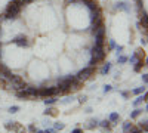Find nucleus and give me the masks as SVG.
<instances>
[{"mask_svg":"<svg viewBox=\"0 0 148 133\" xmlns=\"http://www.w3.org/2000/svg\"><path fill=\"white\" fill-rule=\"evenodd\" d=\"M86 101H88V98H86L84 95H83V96H80V98H79V102H80V104H84Z\"/></svg>","mask_w":148,"mask_h":133,"instance_id":"c9c22d12","label":"nucleus"},{"mask_svg":"<svg viewBox=\"0 0 148 133\" xmlns=\"http://www.w3.org/2000/svg\"><path fill=\"white\" fill-rule=\"evenodd\" d=\"M12 43H15V44L19 46V47H30V44H31V42H30L24 34H18V35H15V37L12 39Z\"/></svg>","mask_w":148,"mask_h":133,"instance_id":"7ed1b4c3","label":"nucleus"},{"mask_svg":"<svg viewBox=\"0 0 148 133\" xmlns=\"http://www.w3.org/2000/svg\"><path fill=\"white\" fill-rule=\"evenodd\" d=\"M141 42H142V44H144V46H145V44H147V39H145V37H144V39H142V40H141Z\"/></svg>","mask_w":148,"mask_h":133,"instance_id":"ea45409f","label":"nucleus"},{"mask_svg":"<svg viewBox=\"0 0 148 133\" xmlns=\"http://www.w3.org/2000/svg\"><path fill=\"white\" fill-rule=\"evenodd\" d=\"M136 61H138V58H136V56H135L133 53H132L130 56H127V62H130L132 65H135V64H136Z\"/></svg>","mask_w":148,"mask_h":133,"instance_id":"b1692460","label":"nucleus"},{"mask_svg":"<svg viewBox=\"0 0 148 133\" xmlns=\"http://www.w3.org/2000/svg\"><path fill=\"white\" fill-rule=\"evenodd\" d=\"M116 9L117 10H123V12H130V6H129V3L127 2H119L117 5H116Z\"/></svg>","mask_w":148,"mask_h":133,"instance_id":"1a4fd4ad","label":"nucleus"},{"mask_svg":"<svg viewBox=\"0 0 148 133\" xmlns=\"http://www.w3.org/2000/svg\"><path fill=\"white\" fill-rule=\"evenodd\" d=\"M119 120H120V114H119V113H111V114L108 115V121L111 123V126L117 124Z\"/></svg>","mask_w":148,"mask_h":133,"instance_id":"9b49d317","label":"nucleus"},{"mask_svg":"<svg viewBox=\"0 0 148 133\" xmlns=\"http://www.w3.org/2000/svg\"><path fill=\"white\" fill-rule=\"evenodd\" d=\"M111 68H113V64H111V62H108V61H107V62H105V64L102 65V68L99 70V74H101V76H107L108 72L111 71Z\"/></svg>","mask_w":148,"mask_h":133,"instance_id":"9d476101","label":"nucleus"},{"mask_svg":"<svg viewBox=\"0 0 148 133\" xmlns=\"http://www.w3.org/2000/svg\"><path fill=\"white\" fill-rule=\"evenodd\" d=\"M55 132H56V130H55L53 127H52V129H46V130H43V133H55Z\"/></svg>","mask_w":148,"mask_h":133,"instance_id":"4c0bfd02","label":"nucleus"},{"mask_svg":"<svg viewBox=\"0 0 148 133\" xmlns=\"http://www.w3.org/2000/svg\"><path fill=\"white\" fill-rule=\"evenodd\" d=\"M141 78H142L144 84H145V86H147V83H148V76H147V74H142V76H141Z\"/></svg>","mask_w":148,"mask_h":133,"instance_id":"f704fd0d","label":"nucleus"},{"mask_svg":"<svg viewBox=\"0 0 148 133\" xmlns=\"http://www.w3.org/2000/svg\"><path fill=\"white\" fill-rule=\"evenodd\" d=\"M12 132H15V133H27V129L24 127L21 123L14 121V129H12Z\"/></svg>","mask_w":148,"mask_h":133,"instance_id":"ddd939ff","label":"nucleus"},{"mask_svg":"<svg viewBox=\"0 0 148 133\" xmlns=\"http://www.w3.org/2000/svg\"><path fill=\"white\" fill-rule=\"evenodd\" d=\"M80 2H86V0H80Z\"/></svg>","mask_w":148,"mask_h":133,"instance_id":"79ce46f5","label":"nucleus"},{"mask_svg":"<svg viewBox=\"0 0 148 133\" xmlns=\"http://www.w3.org/2000/svg\"><path fill=\"white\" fill-rule=\"evenodd\" d=\"M71 133H83V129H80V127H76V129H73V132Z\"/></svg>","mask_w":148,"mask_h":133,"instance_id":"e433bc0d","label":"nucleus"},{"mask_svg":"<svg viewBox=\"0 0 148 133\" xmlns=\"http://www.w3.org/2000/svg\"><path fill=\"white\" fill-rule=\"evenodd\" d=\"M133 55L136 56L138 59H145V50L142 49V47H138V49H135Z\"/></svg>","mask_w":148,"mask_h":133,"instance_id":"6ab92c4d","label":"nucleus"},{"mask_svg":"<svg viewBox=\"0 0 148 133\" xmlns=\"http://www.w3.org/2000/svg\"><path fill=\"white\" fill-rule=\"evenodd\" d=\"M24 89H25V92L28 93L30 98H33V96H34V98H39V87H36V86H25Z\"/></svg>","mask_w":148,"mask_h":133,"instance_id":"0eeeda50","label":"nucleus"},{"mask_svg":"<svg viewBox=\"0 0 148 133\" xmlns=\"http://www.w3.org/2000/svg\"><path fill=\"white\" fill-rule=\"evenodd\" d=\"M132 127H133V123L130 121V120H126V121H123V133H129Z\"/></svg>","mask_w":148,"mask_h":133,"instance_id":"a211bd4d","label":"nucleus"},{"mask_svg":"<svg viewBox=\"0 0 148 133\" xmlns=\"http://www.w3.org/2000/svg\"><path fill=\"white\" fill-rule=\"evenodd\" d=\"M111 90H113V86H111V84H105L104 86V93H108Z\"/></svg>","mask_w":148,"mask_h":133,"instance_id":"c756f323","label":"nucleus"},{"mask_svg":"<svg viewBox=\"0 0 148 133\" xmlns=\"http://www.w3.org/2000/svg\"><path fill=\"white\" fill-rule=\"evenodd\" d=\"M5 129H6V130H9V132H12V129H14V121H6Z\"/></svg>","mask_w":148,"mask_h":133,"instance_id":"c85d7f7f","label":"nucleus"},{"mask_svg":"<svg viewBox=\"0 0 148 133\" xmlns=\"http://www.w3.org/2000/svg\"><path fill=\"white\" fill-rule=\"evenodd\" d=\"M144 111H147V108H145V110H142V108H136V106H135V110L130 113V120H135V118H138Z\"/></svg>","mask_w":148,"mask_h":133,"instance_id":"2eb2a0df","label":"nucleus"},{"mask_svg":"<svg viewBox=\"0 0 148 133\" xmlns=\"http://www.w3.org/2000/svg\"><path fill=\"white\" fill-rule=\"evenodd\" d=\"M53 129H55L56 132H58V130H64V129H65V124H64V123H55V124H53Z\"/></svg>","mask_w":148,"mask_h":133,"instance_id":"393cba45","label":"nucleus"},{"mask_svg":"<svg viewBox=\"0 0 148 133\" xmlns=\"http://www.w3.org/2000/svg\"><path fill=\"white\" fill-rule=\"evenodd\" d=\"M18 111H19V106H18V105H12V106L9 108V113H10V114H16Z\"/></svg>","mask_w":148,"mask_h":133,"instance_id":"a878e982","label":"nucleus"},{"mask_svg":"<svg viewBox=\"0 0 148 133\" xmlns=\"http://www.w3.org/2000/svg\"><path fill=\"white\" fill-rule=\"evenodd\" d=\"M120 95H121V96H123V98H125V99H127L129 96H130V92H126V90H121V92H120Z\"/></svg>","mask_w":148,"mask_h":133,"instance_id":"7c9ffc66","label":"nucleus"},{"mask_svg":"<svg viewBox=\"0 0 148 133\" xmlns=\"http://www.w3.org/2000/svg\"><path fill=\"white\" fill-rule=\"evenodd\" d=\"M27 130H28L30 133H34V132H36L37 129H36V126H34V124H30V126L27 127Z\"/></svg>","mask_w":148,"mask_h":133,"instance_id":"2f4dec72","label":"nucleus"},{"mask_svg":"<svg viewBox=\"0 0 148 133\" xmlns=\"http://www.w3.org/2000/svg\"><path fill=\"white\" fill-rule=\"evenodd\" d=\"M34 133H43V130H36Z\"/></svg>","mask_w":148,"mask_h":133,"instance_id":"a19ab883","label":"nucleus"},{"mask_svg":"<svg viewBox=\"0 0 148 133\" xmlns=\"http://www.w3.org/2000/svg\"><path fill=\"white\" fill-rule=\"evenodd\" d=\"M114 49H116V53H117V55H120V53H123V50H125V46L119 44V46H116V47H114Z\"/></svg>","mask_w":148,"mask_h":133,"instance_id":"cd10ccee","label":"nucleus"},{"mask_svg":"<svg viewBox=\"0 0 148 133\" xmlns=\"http://www.w3.org/2000/svg\"><path fill=\"white\" fill-rule=\"evenodd\" d=\"M98 127H101V129H104V130H107V132H111V123L108 121V120H102V121H99L98 123Z\"/></svg>","mask_w":148,"mask_h":133,"instance_id":"dca6fc26","label":"nucleus"},{"mask_svg":"<svg viewBox=\"0 0 148 133\" xmlns=\"http://www.w3.org/2000/svg\"><path fill=\"white\" fill-rule=\"evenodd\" d=\"M43 114H45V115H47V117H58V115H59V111L56 110V108L49 106V105H47L46 111H43Z\"/></svg>","mask_w":148,"mask_h":133,"instance_id":"6e6552de","label":"nucleus"},{"mask_svg":"<svg viewBox=\"0 0 148 133\" xmlns=\"http://www.w3.org/2000/svg\"><path fill=\"white\" fill-rule=\"evenodd\" d=\"M147 118H144V120H141L139 121V129H141V132H147L148 130V126H147Z\"/></svg>","mask_w":148,"mask_h":133,"instance_id":"4be33fe9","label":"nucleus"},{"mask_svg":"<svg viewBox=\"0 0 148 133\" xmlns=\"http://www.w3.org/2000/svg\"><path fill=\"white\" fill-rule=\"evenodd\" d=\"M145 90H147V86L144 84L142 87H136V89H133V90L130 92V95H141V93H142V92H145Z\"/></svg>","mask_w":148,"mask_h":133,"instance_id":"412c9836","label":"nucleus"},{"mask_svg":"<svg viewBox=\"0 0 148 133\" xmlns=\"http://www.w3.org/2000/svg\"><path fill=\"white\" fill-rule=\"evenodd\" d=\"M15 95H16V98H19V99H28V98H30V96H28V93L25 92V89L16 90V92H15Z\"/></svg>","mask_w":148,"mask_h":133,"instance_id":"f3484780","label":"nucleus"},{"mask_svg":"<svg viewBox=\"0 0 148 133\" xmlns=\"http://www.w3.org/2000/svg\"><path fill=\"white\" fill-rule=\"evenodd\" d=\"M144 67H145V59H138L136 64L133 65V71L135 72H141Z\"/></svg>","mask_w":148,"mask_h":133,"instance_id":"4468645a","label":"nucleus"},{"mask_svg":"<svg viewBox=\"0 0 148 133\" xmlns=\"http://www.w3.org/2000/svg\"><path fill=\"white\" fill-rule=\"evenodd\" d=\"M147 98H148V95H147V90H145V92H142L141 95H138V98L132 102V105H133V106H139L142 102H147Z\"/></svg>","mask_w":148,"mask_h":133,"instance_id":"423d86ee","label":"nucleus"},{"mask_svg":"<svg viewBox=\"0 0 148 133\" xmlns=\"http://www.w3.org/2000/svg\"><path fill=\"white\" fill-rule=\"evenodd\" d=\"M56 98L55 96H49V98H45L43 99V102H45V105H53V104H56Z\"/></svg>","mask_w":148,"mask_h":133,"instance_id":"aec40b11","label":"nucleus"},{"mask_svg":"<svg viewBox=\"0 0 148 133\" xmlns=\"http://www.w3.org/2000/svg\"><path fill=\"white\" fill-rule=\"evenodd\" d=\"M19 2H21V5H22V6H25V5H30V3H33L34 0H19Z\"/></svg>","mask_w":148,"mask_h":133,"instance_id":"473e14b6","label":"nucleus"},{"mask_svg":"<svg viewBox=\"0 0 148 133\" xmlns=\"http://www.w3.org/2000/svg\"><path fill=\"white\" fill-rule=\"evenodd\" d=\"M95 72H96V67H84V68H82L80 71H77L76 78L84 83L86 80H89V78L95 74Z\"/></svg>","mask_w":148,"mask_h":133,"instance_id":"f03ea898","label":"nucleus"},{"mask_svg":"<svg viewBox=\"0 0 148 133\" xmlns=\"http://www.w3.org/2000/svg\"><path fill=\"white\" fill-rule=\"evenodd\" d=\"M117 62H119V64H126V62H127V56L123 55V53L117 55Z\"/></svg>","mask_w":148,"mask_h":133,"instance_id":"5701e85b","label":"nucleus"},{"mask_svg":"<svg viewBox=\"0 0 148 133\" xmlns=\"http://www.w3.org/2000/svg\"><path fill=\"white\" fill-rule=\"evenodd\" d=\"M116 46H117V44H116L114 40H108V47H107V50H113Z\"/></svg>","mask_w":148,"mask_h":133,"instance_id":"bb28decb","label":"nucleus"},{"mask_svg":"<svg viewBox=\"0 0 148 133\" xmlns=\"http://www.w3.org/2000/svg\"><path fill=\"white\" fill-rule=\"evenodd\" d=\"M22 8L24 6L21 5L19 0H10V2L8 3V6H6V9H5V12H3L5 19L6 21H15V19H18L19 15H21Z\"/></svg>","mask_w":148,"mask_h":133,"instance_id":"f257e3e1","label":"nucleus"},{"mask_svg":"<svg viewBox=\"0 0 148 133\" xmlns=\"http://www.w3.org/2000/svg\"><path fill=\"white\" fill-rule=\"evenodd\" d=\"M49 96H56V86L39 87V98H49Z\"/></svg>","mask_w":148,"mask_h":133,"instance_id":"20e7f679","label":"nucleus"},{"mask_svg":"<svg viewBox=\"0 0 148 133\" xmlns=\"http://www.w3.org/2000/svg\"><path fill=\"white\" fill-rule=\"evenodd\" d=\"M98 123H99V121H98L96 118H89V120H88V124L84 126V129H88V130H93V129H96V127H98Z\"/></svg>","mask_w":148,"mask_h":133,"instance_id":"f8f14e48","label":"nucleus"},{"mask_svg":"<svg viewBox=\"0 0 148 133\" xmlns=\"http://www.w3.org/2000/svg\"><path fill=\"white\" fill-rule=\"evenodd\" d=\"M129 133H142V132H141V129H139V127H132Z\"/></svg>","mask_w":148,"mask_h":133,"instance_id":"72a5a7b5","label":"nucleus"},{"mask_svg":"<svg viewBox=\"0 0 148 133\" xmlns=\"http://www.w3.org/2000/svg\"><path fill=\"white\" fill-rule=\"evenodd\" d=\"M2 50H3V43L0 42V59H2V56H3V52Z\"/></svg>","mask_w":148,"mask_h":133,"instance_id":"58836bf2","label":"nucleus"},{"mask_svg":"<svg viewBox=\"0 0 148 133\" xmlns=\"http://www.w3.org/2000/svg\"><path fill=\"white\" fill-rule=\"evenodd\" d=\"M83 5L89 9V12L101 10V6H99V2H98V0H86V2H83Z\"/></svg>","mask_w":148,"mask_h":133,"instance_id":"39448f33","label":"nucleus"}]
</instances>
